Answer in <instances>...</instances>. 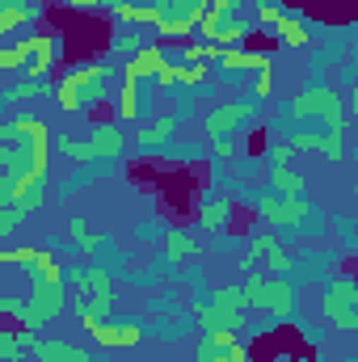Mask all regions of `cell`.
<instances>
[{
  "instance_id": "cell-1",
  "label": "cell",
  "mask_w": 358,
  "mask_h": 362,
  "mask_svg": "<svg viewBox=\"0 0 358 362\" xmlns=\"http://www.w3.org/2000/svg\"><path fill=\"white\" fill-rule=\"evenodd\" d=\"M110 89V68L105 64H81V68H72L59 85H55V101L68 110V114H76V110H85L93 101H101Z\"/></svg>"
},
{
  "instance_id": "cell-2",
  "label": "cell",
  "mask_w": 358,
  "mask_h": 362,
  "mask_svg": "<svg viewBox=\"0 0 358 362\" xmlns=\"http://www.w3.org/2000/svg\"><path fill=\"white\" fill-rule=\"evenodd\" d=\"M295 118H325V127L333 131V135H342L346 131V105H342V97L333 89H312V93H299V97H291V105H287Z\"/></svg>"
},
{
  "instance_id": "cell-3",
  "label": "cell",
  "mask_w": 358,
  "mask_h": 362,
  "mask_svg": "<svg viewBox=\"0 0 358 362\" xmlns=\"http://www.w3.org/2000/svg\"><path fill=\"white\" fill-rule=\"evenodd\" d=\"M0 198H4V206H25V211H34V206H42V198H47V177H38V173H4Z\"/></svg>"
},
{
  "instance_id": "cell-4",
  "label": "cell",
  "mask_w": 358,
  "mask_h": 362,
  "mask_svg": "<svg viewBox=\"0 0 358 362\" xmlns=\"http://www.w3.org/2000/svg\"><path fill=\"white\" fill-rule=\"evenodd\" d=\"M245 295H249V303H258V308H274V316H291V299H295L291 282H270L262 274H249Z\"/></svg>"
},
{
  "instance_id": "cell-5",
  "label": "cell",
  "mask_w": 358,
  "mask_h": 362,
  "mask_svg": "<svg viewBox=\"0 0 358 362\" xmlns=\"http://www.w3.org/2000/svg\"><path fill=\"white\" fill-rule=\"evenodd\" d=\"M258 215H266L270 223H278V228H295V223L308 215V202H304L299 194H291V198L262 194V198H258Z\"/></svg>"
},
{
  "instance_id": "cell-6",
  "label": "cell",
  "mask_w": 358,
  "mask_h": 362,
  "mask_svg": "<svg viewBox=\"0 0 358 362\" xmlns=\"http://www.w3.org/2000/svg\"><path fill=\"white\" fill-rule=\"evenodd\" d=\"M350 303H358V286H350L346 278H337L329 286V295H325V316L333 325H342V329H354L358 316H350Z\"/></svg>"
},
{
  "instance_id": "cell-7",
  "label": "cell",
  "mask_w": 358,
  "mask_h": 362,
  "mask_svg": "<svg viewBox=\"0 0 358 362\" xmlns=\"http://www.w3.org/2000/svg\"><path fill=\"white\" fill-rule=\"evenodd\" d=\"M253 114V101H232V105H219V110H211L207 114V135L211 139H224L232 127H241L245 118Z\"/></svg>"
},
{
  "instance_id": "cell-8",
  "label": "cell",
  "mask_w": 358,
  "mask_h": 362,
  "mask_svg": "<svg viewBox=\"0 0 358 362\" xmlns=\"http://www.w3.org/2000/svg\"><path fill=\"white\" fill-rule=\"evenodd\" d=\"M55 55H59V34H34V55H30V64H25V76H30V81H42V76L51 72Z\"/></svg>"
},
{
  "instance_id": "cell-9",
  "label": "cell",
  "mask_w": 358,
  "mask_h": 362,
  "mask_svg": "<svg viewBox=\"0 0 358 362\" xmlns=\"http://www.w3.org/2000/svg\"><path fill=\"white\" fill-rule=\"evenodd\" d=\"M89 148H93V160H114V156L127 148V135H122L114 122H101V127H93Z\"/></svg>"
},
{
  "instance_id": "cell-10",
  "label": "cell",
  "mask_w": 358,
  "mask_h": 362,
  "mask_svg": "<svg viewBox=\"0 0 358 362\" xmlns=\"http://www.w3.org/2000/svg\"><path fill=\"white\" fill-rule=\"evenodd\" d=\"M89 333L97 337V346H105V350H118V346H135L139 341V329L135 325H110V320H101Z\"/></svg>"
},
{
  "instance_id": "cell-11",
  "label": "cell",
  "mask_w": 358,
  "mask_h": 362,
  "mask_svg": "<svg viewBox=\"0 0 358 362\" xmlns=\"http://www.w3.org/2000/svg\"><path fill=\"white\" fill-rule=\"evenodd\" d=\"M169 64H165V55L156 51V47H148V51H139L131 64H127V81H144V76H161Z\"/></svg>"
},
{
  "instance_id": "cell-12",
  "label": "cell",
  "mask_w": 358,
  "mask_h": 362,
  "mask_svg": "<svg viewBox=\"0 0 358 362\" xmlns=\"http://www.w3.org/2000/svg\"><path fill=\"white\" fill-rule=\"evenodd\" d=\"M228 215H232V202H228V198H211V202H202V211H198V219H202L207 232H219V228L228 223Z\"/></svg>"
},
{
  "instance_id": "cell-13",
  "label": "cell",
  "mask_w": 358,
  "mask_h": 362,
  "mask_svg": "<svg viewBox=\"0 0 358 362\" xmlns=\"http://www.w3.org/2000/svg\"><path fill=\"white\" fill-rule=\"evenodd\" d=\"M110 47H114L118 55H127V59H135L139 51H148V38H144V34H139L135 25H127L122 34H114V42H110Z\"/></svg>"
},
{
  "instance_id": "cell-14",
  "label": "cell",
  "mask_w": 358,
  "mask_h": 362,
  "mask_svg": "<svg viewBox=\"0 0 358 362\" xmlns=\"http://www.w3.org/2000/svg\"><path fill=\"white\" fill-rule=\"evenodd\" d=\"M30 55H34V38H21V42H8V47L0 51V64L13 72V68H25Z\"/></svg>"
},
{
  "instance_id": "cell-15",
  "label": "cell",
  "mask_w": 358,
  "mask_h": 362,
  "mask_svg": "<svg viewBox=\"0 0 358 362\" xmlns=\"http://www.w3.org/2000/svg\"><path fill=\"white\" fill-rule=\"evenodd\" d=\"M219 64L224 68H270L266 55H253V51H219Z\"/></svg>"
},
{
  "instance_id": "cell-16",
  "label": "cell",
  "mask_w": 358,
  "mask_h": 362,
  "mask_svg": "<svg viewBox=\"0 0 358 362\" xmlns=\"http://www.w3.org/2000/svg\"><path fill=\"white\" fill-rule=\"evenodd\" d=\"M173 122H178V118H169V114H165L161 122H152V127L139 135V148H156V144H165V139L173 135Z\"/></svg>"
},
{
  "instance_id": "cell-17",
  "label": "cell",
  "mask_w": 358,
  "mask_h": 362,
  "mask_svg": "<svg viewBox=\"0 0 358 362\" xmlns=\"http://www.w3.org/2000/svg\"><path fill=\"white\" fill-rule=\"evenodd\" d=\"M278 42H282V47H304V42H308V30H304L299 21H291V17H282V21H278Z\"/></svg>"
},
{
  "instance_id": "cell-18",
  "label": "cell",
  "mask_w": 358,
  "mask_h": 362,
  "mask_svg": "<svg viewBox=\"0 0 358 362\" xmlns=\"http://www.w3.org/2000/svg\"><path fill=\"white\" fill-rule=\"evenodd\" d=\"M59 156H64V160H76V165H89L93 148H89V139H85V144H81V139H59Z\"/></svg>"
},
{
  "instance_id": "cell-19",
  "label": "cell",
  "mask_w": 358,
  "mask_h": 362,
  "mask_svg": "<svg viewBox=\"0 0 358 362\" xmlns=\"http://www.w3.org/2000/svg\"><path fill=\"white\" fill-rule=\"evenodd\" d=\"M34 17V8H17V4H0V30L4 34H13L21 21H30Z\"/></svg>"
},
{
  "instance_id": "cell-20",
  "label": "cell",
  "mask_w": 358,
  "mask_h": 362,
  "mask_svg": "<svg viewBox=\"0 0 358 362\" xmlns=\"http://www.w3.org/2000/svg\"><path fill=\"white\" fill-rule=\"evenodd\" d=\"M274 189L291 198V194H299V189H304V177H295L287 165H274Z\"/></svg>"
},
{
  "instance_id": "cell-21",
  "label": "cell",
  "mask_w": 358,
  "mask_h": 362,
  "mask_svg": "<svg viewBox=\"0 0 358 362\" xmlns=\"http://www.w3.org/2000/svg\"><path fill=\"white\" fill-rule=\"evenodd\" d=\"M165 249H169V262H181V257H190V253H194V236H185V232H173Z\"/></svg>"
},
{
  "instance_id": "cell-22",
  "label": "cell",
  "mask_w": 358,
  "mask_h": 362,
  "mask_svg": "<svg viewBox=\"0 0 358 362\" xmlns=\"http://www.w3.org/2000/svg\"><path fill=\"white\" fill-rule=\"evenodd\" d=\"M139 114V93H135V81H127V89L118 97V118H135Z\"/></svg>"
},
{
  "instance_id": "cell-23",
  "label": "cell",
  "mask_w": 358,
  "mask_h": 362,
  "mask_svg": "<svg viewBox=\"0 0 358 362\" xmlns=\"http://www.w3.org/2000/svg\"><path fill=\"white\" fill-rule=\"evenodd\" d=\"M21 350H25V341H21L17 333H8V329H4V333H0V358L17 362V358H21Z\"/></svg>"
},
{
  "instance_id": "cell-24",
  "label": "cell",
  "mask_w": 358,
  "mask_h": 362,
  "mask_svg": "<svg viewBox=\"0 0 358 362\" xmlns=\"http://www.w3.org/2000/svg\"><path fill=\"white\" fill-rule=\"evenodd\" d=\"M68 228H72V240H76V245H81V249H85V253H93V249H97V245H101V236H93L89 228H85V219H72V223H68Z\"/></svg>"
},
{
  "instance_id": "cell-25",
  "label": "cell",
  "mask_w": 358,
  "mask_h": 362,
  "mask_svg": "<svg viewBox=\"0 0 358 362\" xmlns=\"http://www.w3.org/2000/svg\"><path fill=\"white\" fill-rule=\"evenodd\" d=\"M282 17H287V13H282V8H278V0H262V8H258V21H262V25H274V30H278V21H282Z\"/></svg>"
},
{
  "instance_id": "cell-26",
  "label": "cell",
  "mask_w": 358,
  "mask_h": 362,
  "mask_svg": "<svg viewBox=\"0 0 358 362\" xmlns=\"http://www.w3.org/2000/svg\"><path fill=\"white\" fill-rule=\"evenodd\" d=\"M68 4H72V8H97L101 0H68Z\"/></svg>"
},
{
  "instance_id": "cell-27",
  "label": "cell",
  "mask_w": 358,
  "mask_h": 362,
  "mask_svg": "<svg viewBox=\"0 0 358 362\" xmlns=\"http://www.w3.org/2000/svg\"><path fill=\"white\" fill-rule=\"evenodd\" d=\"M350 105H354V114H358V85H354V97H350Z\"/></svg>"
}]
</instances>
